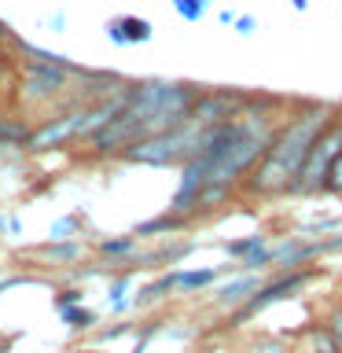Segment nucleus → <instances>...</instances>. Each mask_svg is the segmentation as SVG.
I'll list each match as a JSON object with an SVG mask.
<instances>
[{
  "label": "nucleus",
  "instance_id": "1",
  "mask_svg": "<svg viewBox=\"0 0 342 353\" xmlns=\"http://www.w3.org/2000/svg\"><path fill=\"white\" fill-rule=\"evenodd\" d=\"M335 103L324 99H291L280 129L272 132L269 148L254 162V170L239 181V199L247 203H272V199H291V184L302 159L320 137V129L335 118Z\"/></svg>",
  "mask_w": 342,
  "mask_h": 353
},
{
  "label": "nucleus",
  "instance_id": "2",
  "mask_svg": "<svg viewBox=\"0 0 342 353\" xmlns=\"http://www.w3.org/2000/svg\"><path fill=\"white\" fill-rule=\"evenodd\" d=\"M320 272H324L320 265H302V269H276L269 280H261L258 287H254V294L247 298V302L228 313V331L250 324V320L258 316V313H265L269 305H280V302H287V298L302 294Z\"/></svg>",
  "mask_w": 342,
  "mask_h": 353
},
{
  "label": "nucleus",
  "instance_id": "3",
  "mask_svg": "<svg viewBox=\"0 0 342 353\" xmlns=\"http://www.w3.org/2000/svg\"><path fill=\"white\" fill-rule=\"evenodd\" d=\"M195 125L184 121L170 132H154V137H140L132 140L129 148L118 151V162L125 165H143V170H173L181 165L188 154H192V143H195Z\"/></svg>",
  "mask_w": 342,
  "mask_h": 353
},
{
  "label": "nucleus",
  "instance_id": "4",
  "mask_svg": "<svg viewBox=\"0 0 342 353\" xmlns=\"http://www.w3.org/2000/svg\"><path fill=\"white\" fill-rule=\"evenodd\" d=\"M339 151H342V107L335 110V118L320 129V137L313 140V148H309V154L302 159V165H298L291 195H302V199L324 195V173H328V165Z\"/></svg>",
  "mask_w": 342,
  "mask_h": 353
},
{
  "label": "nucleus",
  "instance_id": "5",
  "mask_svg": "<svg viewBox=\"0 0 342 353\" xmlns=\"http://www.w3.org/2000/svg\"><path fill=\"white\" fill-rule=\"evenodd\" d=\"M70 70L63 66H48V63H19V77L11 88V107L26 103V107H55L66 96L70 85Z\"/></svg>",
  "mask_w": 342,
  "mask_h": 353
},
{
  "label": "nucleus",
  "instance_id": "6",
  "mask_svg": "<svg viewBox=\"0 0 342 353\" xmlns=\"http://www.w3.org/2000/svg\"><path fill=\"white\" fill-rule=\"evenodd\" d=\"M81 125H85V107H66V110H52L41 125L30 129L22 151L26 154H48V151H63L74 148L81 140Z\"/></svg>",
  "mask_w": 342,
  "mask_h": 353
},
{
  "label": "nucleus",
  "instance_id": "7",
  "mask_svg": "<svg viewBox=\"0 0 342 353\" xmlns=\"http://www.w3.org/2000/svg\"><path fill=\"white\" fill-rule=\"evenodd\" d=\"M243 99H247V88H232V85H221V88H199L192 110H188V121L195 129H206V125H217V121H232L243 110Z\"/></svg>",
  "mask_w": 342,
  "mask_h": 353
},
{
  "label": "nucleus",
  "instance_id": "8",
  "mask_svg": "<svg viewBox=\"0 0 342 353\" xmlns=\"http://www.w3.org/2000/svg\"><path fill=\"white\" fill-rule=\"evenodd\" d=\"M195 250H199V239L170 236V239H159L151 250H137L129 258V265L137 272H165V269H173V265H184V258Z\"/></svg>",
  "mask_w": 342,
  "mask_h": 353
},
{
  "label": "nucleus",
  "instance_id": "9",
  "mask_svg": "<svg viewBox=\"0 0 342 353\" xmlns=\"http://www.w3.org/2000/svg\"><path fill=\"white\" fill-rule=\"evenodd\" d=\"M324 250V236L305 239V236H280L272 243V269H302V265H316Z\"/></svg>",
  "mask_w": 342,
  "mask_h": 353
},
{
  "label": "nucleus",
  "instance_id": "10",
  "mask_svg": "<svg viewBox=\"0 0 342 353\" xmlns=\"http://www.w3.org/2000/svg\"><path fill=\"white\" fill-rule=\"evenodd\" d=\"M228 203H239V188L228 184V181H214V176H206L203 188H199V195H195V203H192V221L199 225V221L214 217L217 210L228 206Z\"/></svg>",
  "mask_w": 342,
  "mask_h": 353
},
{
  "label": "nucleus",
  "instance_id": "11",
  "mask_svg": "<svg viewBox=\"0 0 342 353\" xmlns=\"http://www.w3.org/2000/svg\"><path fill=\"white\" fill-rule=\"evenodd\" d=\"M33 261H41V269H70L85 258V243L81 239H44L41 247L30 250Z\"/></svg>",
  "mask_w": 342,
  "mask_h": 353
},
{
  "label": "nucleus",
  "instance_id": "12",
  "mask_svg": "<svg viewBox=\"0 0 342 353\" xmlns=\"http://www.w3.org/2000/svg\"><path fill=\"white\" fill-rule=\"evenodd\" d=\"M195 228V221L192 217H184V214H154V217H148V221H137L132 225V236H137L140 243H148V239H170V236H184V232H192Z\"/></svg>",
  "mask_w": 342,
  "mask_h": 353
},
{
  "label": "nucleus",
  "instance_id": "13",
  "mask_svg": "<svg viewBox=\"0 0 342 353\" xmlns=\"http://www.w3.org/2000/svg\"><path fill=\"white\" fill-rule=\"evenodd\" d=\"M154 26L143 15H114L107 22V41L114 48H129V44H148Z\"/></svg>",
  "mask_w": 342,
  "mask_h": 353
},
{
  "label": "nucleus",
  "instance_id": "14",
  "mask_svg": "<svg viewBox=\"0 0 342 353\" xmlns=\"http://www.w3.org/2000/svg\"><path fill=\"white\" fill-rule=\"evenodd\" d=\"M258 283H261L258 272H232L225 283H214V305L232 313V309H239L254 294V287H258Z\"/></svg>",
  "mask_w": 342,
  "mask_h": 353
},
{
  "label": "nucleus",
  "instance_id": "15",
  "mask_svg": "<svg viewBox=\"0 0 342 353\" xmlns=\"http://www.w3.org/2000/svg\"><path fill=\"white\" fill-rule=\"evenodd\" d=\"M177 269L181 265H173V269H165V272H154V280H148L143 287H137L132 291V309H154V305H162L165 298H173L177 294Z\"/></svg>",
  "mask_w": 342,
  "mask_h": 353
},
{
  "label": "nucleus",
  "instance_id": "16",
  "mask_svg": "<svg viewBox=\"0 0 342 353\" xmlns=\"http://www.w3.org/2000/svg\"><path fill=\"white\" fill-rule=\"evenodd\" d=\"M228 272H232V265H203V269L181 265V269H177V294H203L206 287L221 283Z\"/></svg>",
  "mask_w": 342,
  "mask_h": 353
},
{
  "label": "nucleus",
  "instance_id": "17",
  "mask_svg": "<svg viewBox=\"0 0 342 353\" xmlns=\"http://www.w3.org/2000/svg\"><path fill=\"white\" fill-rule=\"evenodd\" d=\"M132 276H137V269L125 261L118 272H110V287H107V309L114 316H125L132 309Z\"/></svg>",
  "mask_w": 342,
  "mask_h": 353
},
{
  "label": "nucleus",
  "instance_id": "18",
  "mask_svg": "<svg viewBox=\"0 0 342 353\" xmlns=\"http://www.w3.org/2000/svg\"><path fill=\"white\" fill-rule=\"evenodd\" d=\"M140 250V239L132 236V232H125V236H103V239H96V258H103L110 265H125L132 254Z\"/></svg>",
  "mask_w": 342,
  "mask_h": 353
},
{
  "label": "nucleus",
  "instance_id": "19",
  "mask_svg": "<svg viewBox=\"0 0 342 353\" xmlns=\"http://www.w3.org/2000/svg\"><path fill=\"white\" fill-rule=\"evenodd\" d=\"M30 121L22 110H11V114H0V154L4 151H22V143L30 137Z\"/></svg>",
  "mask_w": 342,
  "mask_h": 353
},
{
  "label": "nucleus",
  "instance_id": "20",
  "mask_svg": "<svg viewBox=\"0 0 342 353\" xmlns=\"http://www.w3.org/2000/svg\"><path fill=\"white\" fill-rule=\"evenodd\" d=\"M294 342H298V350L305 346V353H342V350L335 346V339H331V331L324 327V320L305 324V327L294 335Z\"/></svg>",
  "mask_w": 342,
  "mask_h": 353
},
{
  "label": "nucleus",
  "instance_id": "21",
  "mask_svg": "<svg viewBox=\"0 0 342 353\" xmlns=\"http://www.w3.org/2000/svg\"><path fill=\"white\" fill-rule=\"evenodd\" d=\"M59 320H63V327L70 331V335H88V331L99 327V313H96V309H88L85 302L59 309Z\"/></svg>",
  "mask_w": 342,
  "mask_h": 353
},
{
  "label": "nucleus",
  "instance_id": "22",
  "mask_svg": "<svg viewBox=\"0 0 342 353\" xmlns=\"http://www.w3.org/2000/svg\"><path fill=\"white\" fill-rule=\"evenodd\" d=\"M261 243H269V236H265V232H250V236H232V239H225V243H221V250H225L228 265H236L239 258H247L250 250H258Z\"/></svg>",
  "mask_w": 342,
  "mask_h": 353
},
{
  "label": "nucleus",
  "instance_id": "23",
  "mask_svg": "<svg viewBox=\"0 0 342 353\" xmlns=\"http://www.w3.org/2000/svg\"><path fill=\"white\" fill-rule=\"evenodd\" d=\"M85 225V210H70V214H59L48 225V239H77Z\"/></svg>",
  "mask_w": 342,
  "mask_h": 353
},
{
  "label": "nucleus",
  "instance_id": "24",
  "mask_svg": "<svg viewBox=\"0 0 342 353\" xmlns=\"http://www.w3.org/2000/svg\"><path fill=\"white\" fill-rule=\"evenodd\" d=\"M137 324H140V320L118 316V324H110V327H96V331H92V342H96V346H110V342H118V339L137 335Z\"/></svg>",
  "mask_w": 342,
  "mask_h": 353
},
{
  "label": "nucleus",
  "instance_id": "25",
  "mask_svg": "<svg viewBox=\"0 0 342 353\" xmlns=\"http://www.w3.org/2000/svg\"><path fill=\"white\" fill-rule=\"evenodd\" d=\"M265 269H272V243H261L258 250H250L247 258H239L236 265H232V272H265Z\"/></svg>",
  "mask_w": 342,
  "mask_h": 353
},
{
  "label": "nucleus",
  "instance_id": "26",
  "mask_svg": "<svg viewBox=\"0 0 342 353\" xmlns=\"http://www.w3.org/2000/svg\"><path fill=\"white\" fill-rule=\"evenodd\" d=\"M15 77H19V59L11 55L4 44H0V99L11 107V88H15Z\"/></svg>",
  "mask_w": 342,
  "mask_h": 353
},
{
  "label": "nucleus",
  "instance_id": "27",
  "mask_svg": "<svg viewBox=\"0 0 342 353\" xmlns=\"http://www.w3.org/2000/svg\"><path fill=\"white\" fill-rule=\"evenodd\" d=\"M342 221L339 217H320V221H305V225H298L294 236H305V239H320V236H331V232H339Z\"/></svg>",
  "mask_w": 342,
  "mask_h": 353
},
{
  "label": "nucleus",
  "instance_id": "28",
  "mask_svg": "<svg viewBox=\"0 0 342 353\" xmlns=\"http://www.w3.org/2000/svg\"><path fill=\"white\" fill-rule=\"evenodd\" d=\"M85 302V287L81 283H63V287H55V294H52V305H55V313L66 305H81Z\"/></svg>",
  "mask_w": 342,
  "mask_h": 353
},
{
  "label": "nucleus",
  "instance_id": "29",
  "mask_svg": "<svg viewBox=\"0 0 342 353\" xmlns=\"http://www.w3.org/2000/svg\"><path fill=\"white\" fill-rule=\"evenodd\" d=\"M214 0H173V11L181 15L184 22H203L206 19V11Z\"/></svg>",
  "mask_w": 342,
  "mask_h": 353
},
{
  "label": "nucleus",
  "instance_id": "30",
  "mask_svg": "<svg viewBox=\"0 0 342 353\" xmlns=\"http://www.w3.org/2000/svg\"><path fill=\"white\" fill-rule=\"evenodd\" d=\"M324 195H335V199H342V151L331 159V165H328V173H324Z\"/></svg>",
  "mask_w": 342,
  "mask_h": 353
},
{
  "label": "nucleus",
  "instance_id": "31",
  "mask_svg": "<svg viewBox=\"0 0 342 353\" xmlns=\"http://www.w3.org/2000/svg\"><path fill=\"white\" fill-rule=\"evenodd\" d=\"M41 280H44L41 272H19V276H4V272H0V294L19 291V287H33V283H41Z\"/></svg>",
  "mask_w": 342,
  "mask_h": 353
},
{
  "label": "nucleus",
  "instance_id": "32",
  "mask_svg": "<svg viewBox=\"0 0 342 353\" xmlns=\"http://www.w3.org/2000/svg\"><path fill=\"white\" fill-rule=\"evenodd\" d=\"M247 353H294V350L287 346L280 335H265V339H254Z\"/></svg>",
  "mask_w": 342,
  "mask_h": 353
},
{
  "label": "nucleus",
  "instance_id": "33",
  "mask_svg": "<svg viewBox=\"0 0 342 353\" xmlns=\"http://www.w3.org/2000/svg\"><path fill=\"white\" fill-rule=\"evenodd\" d=\"M320 320H324V327L331 331V339H335V346L342 350V302H335L331 309H324V316H320Z\"/></svg>",
  "mask_w": 342,
  "mask_h": 353
},
{
  "label": "nucleus",
  "instance_id": "34",
  "mask_svg": "<svg viewBox=\"0 0 342 353\" xmlns=\"http://www.w3.org/2000/svg\"><path fill=\"white\" fill-rule=\"evenodd\" d=\"M232 26H236L239 37H254V33H258V19H254V15H236Z\"/></svg>",
  "mask_w": 342,
  "mask_h": 353
},
{
  "label": "nucleus",
  "instance_id": "35",
  "mask_svg": "<svg viewBox=\"0 0 342 353\" xmlns=\"http://www.w3.org/2000/svg\"><path fill=\"white\" fill-rule=\"evenodd\" d=\"M4 232H8L11 239L22 236V217H19V214H4Z\"/></svg>",
  "mask_w": 342,
  "mask_h": 353
},
{
  "label": "nucleus",
  "instance_id": "36",
  "mask_svg": "<svg viewBox=\"0 0 342 353\" xmlns=\"http://www.w3.org/2000/svg\"><path fill=\"white\" fill-rule=\"evenodd\" d=\"M48 26H52V33H66V15H63V11H55V15L48 19Z\"/></svg>",
  "mask_w": 342,
  "mask_h": 353
},
{
  "label": "nucleus",
  "instance_id": "37",
  "mask_svg": "<svg viewBox=\"0 0 342 353\" xmlns=\"http://www.w3.org/2000/svg\"><path fill=\"white\" fill-rule=\"evenodd\" d=\"M217 22H225V26H232V22H236V11H232V8L217 11Z\"/></svg>",
  "mask_w": 342,
  "mask_h": 353
},
{
  "label": "nucleus",
  "instance_id": "38",
  "mask_svg": "<svg viewBox=\"0 0 342 353\" xmlns=\"http://www.w3.org/2000/svg\"><path fill=\"white\" fill-rule=\"evenodd\" d=\"M8 37H11V26H8L4 19H0V44H8Z\"/></svg>",
  "mask_w": 342,
  "mask_h": 353
},
{
  "label": "nucleus",
  "instance_id": "39",
  "mask_svg": "<svg viewBox=\"0 0 342 353\" xmlns=\"http://www.w3.org/2000/svg\"><path fill=\"white\" fill-rule=\"evenodd\" d=\"M11 342H15V339H4V335H0V353H8V350H11Z\"/></svg>",
  "mask_w": 342,
  "mask_h": 353
},
{
  "label": "nucleus",
  "instance_id": "40",
  "mask_svg": "<svg viewBox=\"0 0 342 353\" xmlns=\"http://www.w3.org/2000/svg\"><path fill=\"white\" fill-rule=\"evenodd\" d=\"M291 8H294V11H305V8H309V0H291Z\"/></svg>",
  "mask_w": 342,
  "mask_h": 353
},
{
  "label": "nucleus",
  "instance_id": "41",
  "mask_svg": "<svg viewBox=\"0 0 342 353\" xmlns=\"http://www.w3.org/2000/svg\"><path fill=\"white\" fill-rule=\"evenodd\" d=\"M0 232H4V214H0Z\"/></svg>",
  "mask_w": 342,
  "mask_h": 353
},
{
  "label": "nucleus",
  "instance_id": "42",
  "mask_svg": "<svg viewBox=\"0 0 342 353\" xmlns=\"http://www.w3.org/2000/svg\"><path fill=\"white\" fill-rule=\"evenodd\" d=\"M77 353H92V350H77Z\"/></svg>",
  "mask_w": 342,
  "mask_h": 353
},
{
  "label": "nucleus",
  "instance_id": "43",
  "mask_svg": "<svg viewBox=\"0 0 342 353\" xmlns=\"http://www.w3.org/2000/svg\"><path fill=\"white\" fill-rule=\"evenodd\" d=\"M0 107H4V99H0Z\"/></svg>",
  "mask_w": 342,
  "mask_h": 353
},
{
  "label": "nucleus",
  "instance_id": "44",
  "mask_svg": "<svg viewBox=\"0 0 342 353\" xmlns=\"http://www.w3.org/2000/svg\"><path fill=\"white\" fill-rule=\"evenodd\" d=\"M0 272H4V265H0Z\"/></svg>",
  "mask_w": 342,
  "mask_h": 353
}]
</instances>
